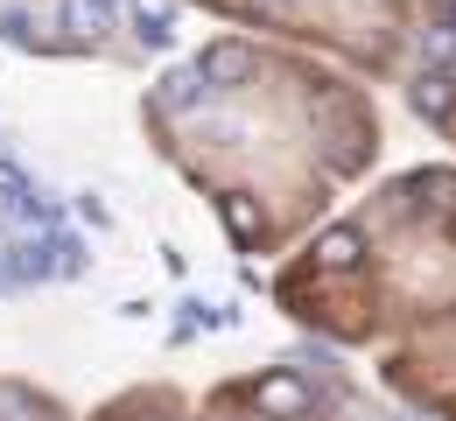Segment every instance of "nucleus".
Instances as JSON below:
<instances>
[{
	"instance_id": "nucleus-2",
	"label": "nucleus",
	"mask_w": 456,
	"mask_h": 421,
	"mask_svg": "<svg viewBox=\"0 0 456 421\" xmlns=\"http://www.w3.org/2000/svg\"><path fill=\"white\" fill-rule=\"evenodd\" d=\"M253 70H260V57H253L246 43H211V50L197 57V77H204L211 92H239V85H253Z\"/></svg>"
},
{
	"instance_id": "nucleus-13",
	"label": "nucleus",
	"mask_w": 456,
	"mask_h": 421,
	"mask_svg": "<svg viewBox=\"0 0 456 421\" xmlns=\"http://www.w3.org/2000/svg\"><path fill=\"white\" fill-rule=\"evenodd\" d=\"M141 421H155V415H141Z\"/></svg>"
},
{
	"instance_id": "nucleus-9",
	"label": "nucleus",
	"mask_w": 456,
	"mask_h": 421,
	"mask_svg": "<svg viewBox=\"0 0 456 421\" xmlns=\"http://www.w3.org/2000/svg\"><path fill=\"white\" fill-rule=\"evenodd\" d=\"M421 57H428V70H456V21L421 36Z\"/></svg>"
},
{
	"instance_id": "nucleus-11",
	"label": "nucleus",
	"mask_w": 456,
	"mask_h": 421,
	"mask_svg": "<svg viewBox=\"0 0 456 421\" xmlns=\"http://www.w3.org/2000/svg\"><path fill=\"white\" fill-rule=\"evenodd\" d=\"M0 43H36V21H28L21 7H7V14H0Z\"/></svg>"
},
{
	"instance_id": "nucleus-3",
	"label": "nucleus",
	"mask_w": 456,
	"mask_h": 421,
	"mask_svg": "<svg viewBox=\"0 0 456 421\" xmlns=\"http://www.w3.org/2000/svg\"><path fill=\"white\" fill-rule=\"evenodd\" d=\"M106 21H113V0H57V28L77 43H99Z\"/></svg>"
},
{
	"instance_id": "nucleus-5",
	"label": "nucleus",
	"mask_w": 456,
	"mask_h": 421,
	"mask_svg": "<svg viewBox=\"0 0 456 421\" xmlns=\"http://www.w3.org/2000/svg\"><path fill=\"white\" fill-rule=\"evenodd\" d=\"M218 218H225V232H232L239 246H260V239H267V211H260V204H253L246 190L218 197Z\"/></svg>"
},
{
	"instance_id": "nucleus-8",
	"label": "nucleus",
	"mask_w": 456,
	"mask_h": 421,
	"mask_svg": "<svg viewBox=\"0 0 456 421\" xmlns=\"http://www.w3.org/2000/svg\"><path fill=\"white\" fill-rule=\"evenodd\" d=\"M204 92H211V85L197 77V63H190V70L175 63L169 77H162V106H175V113H190V106H204Z\"/></svg>"
},
{
	"instance_id": "nucleus-7",
	"label": "nucleus",
	"mask_w": 456,
	"mask_h": 421,
	"mask_svg": "<svg viewBox=\"0 0 456 421\" xmlns=\"http://www.w3.org/2000/svg\"><path fill=\"white\" fill-rule=\"evenodd\" d=\"M126 14H134V36H141L148 50H169V36H175V7L169 0H126Z\"/></svg>"
},
{
	"instance_id": "nucleus-6",
	"label": "nucleus",
	"mask_w": 456,
	"mask_h": 421,
	"mask_svg": "<svg viewBox=\"0 0 456 421\" xmlns=\"http://www.w3.org/2000/svg\"><path fill=\"white\" fill-rule=\"evenodd\" d=\"M365 260V232L358 225H330L323 239H316V267H330V274H351Z\"/></svg>"
},
{
	"instance_id": "nucleus-1",
	"label": "nucleus",
	"mask_w": 456,
	"mask_h": 421,
	"mask_svg": "<svg viewBox=\"0 0 456 421\" xmlns=\"http://www.w3.org/2000/svg\"><path fill=\"white\" fill-rule=\"evenodd\" d=\"M253 408L267 421H302L316 408V386H309L302 372H260V379H253Z\"/></svg>"
},
{
	"instance_id": "nucleus-4",
	"label": "nucleus",
	"mask_w": 456,
	"mask_h": 421,
	"mask_svg": "<svg viewBox=\"0 0 456 421\" xmlns=\"http://www.w3.org/2000/svg\"><path fill=\"white\" fill-rule=\"evenodd\" d=\"M407 99H414V113H421V120H436V126H443V120L456 113V77H450V70H421Z\"/></svg>"
},
{
	"instance_id": "nucleus-12",
	"label": "nucleus",
	"mask_w": 456,
	"mask_h": 421,
	"mask_svg": "<svg viewBox=\"0 0 456 421\" xmlns=\"http://www.w3.org/2000/svg\"><path fill=\"white\" fill-rule=\"evenodd\" d=\"M21 190H28V169L0 155V204H7V197H21Z\"/></svg>"
},
{
	"instance_id": "nucleus-10",
	"label": "nucleus",
	"mask_w": 456,
	"mask_h": 421,
	"mask_svg": "<svg viewBox=\"0 0 456 421\" xmlns=\"http://www.w3.org/2000/svg\"><path fill=\"white\" fill-rule=\"evenodd\" d=\"M50 239H57V274H63V281H77V274L92 267V253H85V239H70V232H50Z\"/></svg>"
}]
</instances>
